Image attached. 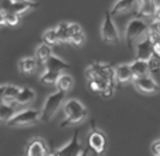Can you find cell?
<instances>
[{
  "mask_svg": "<svg viewBox=\"0 0 160 156\" xmlns=\"http://www.w3.org/2000/svg\"><path fill=\"white\" fill-rule=\"evenodd\" d=\"M64 115H65V119L61 123V128L84 122L88 117V111L81 101L71 98L68 101H65V104H64Z\"/></svg>",
  "mask_w": 160,
  "mask_h": 156,
  "instance_id": "obj_1",
  "label": "cell"
},
{
  "mask_svg": "<svg viewBox=\"0 0 160 156\" xmlns=\"http://www.w3.org/2000/svg\"><path fill=\"white\" fill-rule=\"evenodd\" d=\"M149 33V24L142 17H136L128 23L126 30H125V40L128 45L132 47L136 41H139L142 37H145Z\"/></svg>",
  "mask_w": 160,
  "mask_h": 156,
  "instance_id": "obj_2",
  "label": "cell"
},
{
  "mask_svg": "<svg viewBox=\"0 0 160 156\" xmlns=\"http://www.w3.org/2000/svg\"><path fill=\"white\" fill-rule=\"evenodd\" d=\"M64 99H65V92L61 90L52 92L51 95L47 96L44 105H42L41 111V121L42 122H48L54 118V115L57 114V111L60 109V107L62 105Z\"/></svg>",
  "mask_w": 160,
  "mask_h": 156,
  "instance_id": "obj_3",
  "label": "cell"
},
{
  "mask_svg": "<svg viewBox=\"0 0 160 156\" xmlns=\"http://www.w3.org/2000/svg\"><path fill=\"white\" fill-rule=\"evenodd\" d=\"M85 77L87 80L89 78H105L108 81L115 84V68L111 64H105V63H92L89 64L87 70H85Z\"/></svg>",
  "mask_w": 160,
  "mask_h": 156,
  "instance_id": "obj_4",
  "label": "cell"
},
{
  "mask_svg": "<svg viewBox=\"0 0 160 156\" xmlns=\"http://www.w3.org/2000/svg\"><path fill=\"white\" fill-rule=\"evenodd\" d=\"M41 121V112L36 109H24L17 114L7 122V125L12 128H20V126H30L34 123H38Z\"/></svg>",
  "mask_w": 160,
  "mask_h": 156,
  "instance_id": "obj_5",
  "label": "cell"
},
{
  "mask_svg": "<svg viewBox=\"0 0 160 156\" xmlns=\"http://www.w3.org/2000/svg\"><path fill=\"white\" fill-rule=\"evenodd\" d=\"M113 16L111 14V10H106L103 16L102 27H101V37L108 44H118L119 43V31L116 29V24L113 23Z\"/></svg>",
  "mask_w": 160,
  "mask_h": 156,
  "instance_id": "obj_6",
  "label": "cell"
},
{
  "mask_svg": "<svg viewBox=\"0 0 160 156\" xmlns=\"http://www.w3.org/2000/svg\"><path fill=\"white\" fill-rule=\"evenodd\" d=\"M133 85L139 92L142 94H156L159 92V84L156 82L153 77L150 75H142V77H135L133 78Z\"/></svg>",
  "mask_w": 160,
  "mask_h": 156,
  "instance_id": "obj_7",
  "label": "cell"
},
{
  "mask_svg": "<svg viewBox=\"0 0 160 156\" xmlns=\"http://www.w3.org/2000/svg\"><path fill=\"white\" fill-rule=\"evenodd\" d=\"M88 145L95 153H103L106 149V145H108V139L106 135L97 129L95 123H92V132L89 133V138H88Z\"/></svg>",
  "mask_w": 160,
  "mask_h": 156,
  "instance_id": "obj_8",
  "label": "cell"
},
{
  "mask_svg": "<svg viewBox=\"0 0 160 156\" xmlns=\"http://www.w3.org/2000/svg\"><path fill=\"white\" fill-rule=\"evenodd\" d=\"M113 87H115V84L105 80V78H89L88 80V88L94 92L101 94L105 98H109L113 94Z\"/></svg>",
  "mask_w": 160,
  "mask_h": 156,
  "instance_id": "obj_9",
  "label": "cell"
},
{
  "mask_svg": "<svg viewBox=\"0 0 160 156\" xmlns=\"http://www.w3.org/2000/svg\"><path fill=\"white\" fill-rule=\"evenodd\" d=\"M78 129L74 131V135H72V139H71L68 143H65L62 148L55 150V155H60V156H78L82 153V146H81V142L78 139Z\"/></svg>",
  "mask_w": 160,
  "mask_h": 156,
  "instance_id": "obj_10",
  "label": "cell"
},
{
  "mask_svg": "<svg viewBox=\"0 0 160 156\" xmlns=\"http://www.w3.org/2000/svg\"><path fill=\"white\" fill-rule=\"evenodd\" d=\"M135 51H136V58H140V60L148 61L152 57V54H153V41H152L149 33L145 37H142L139 41H136Z\"/></svg>",
  "mask_w": 160,
  "mask_h": 156,
  "instance_id": "obj_11",
  "label": "cell"
},
{
  "mask_svg": "<svg viewBox=\"0 0 160 156\" xmlns=\"http://www.w3.org/2000/svg\"><path fill=\"white\" fill-rule=\"evenodd\" d=\"M28 156H44L48 153L47 149V143L44 139L41 138H33L27 145V150H26Z\"/></svg>",
  "mask_w": 160,
  "mask_h": 156,
  "instance_id": "obj_12",
  "label": "cell"
},
{
  "mask_svg": "<svg viewBox=\"0 0 160 156\" xmlns=\"http://www.w3.org/2000/svg\"><path fill=\"white\" fill-rule=\"evenodd\" d=\"M133 72L130 64H119L115 67V81L118 84H126L133 81Z\"/></svg>",
  "mask_w": 160,
  "mask_h": 156,
  "instance_id": "obj_13",
  "label": "cell"
},
{
  "mask_svg": "<svg viewBox=\"0 0 160 156\" xmlns=\"http://www.w3.org/2000/svg\"><path fill=\"white\" fill-rule=\"evenodd\" d=\"M138 6H139L138 0H116L115 4L111 9V14L116 16V14H121V13L130 12V10H133Z\"/></svg>",
  "mask_w": 160,
  "mask_h": 156,
  "instance_id": "obj_14",
  "label": "cell"
},
{
  "mask_svg": "<svg viewBox=\"0 0 160 156\" xmlns=\"http://www.w3.org/2000/svg\"><path fill=\"white\" fill-rule=\"evenodd\" d=\"M38 7V2H31V0H23V2H13L10 12L17 13L18 16L27 13L28 10Z\"/></svg>",
  "mask_w": 160,
  "mask_h": 156,
  "instance_id": "obj_15",
  "label": "cell"
},
{
  "mask_svg": "<svg viewBox=\"0 0 160 156\" xmlns=\"http://www.w3.org/2000/svg\"><path fill=\"white\" fill-rule=\"evenodd\" d=\"M70 29H71V43H72L74 45H82L87 41L85 33L79 24L70 23Z\"/></svg>",
  "mask_w": 160,
  "mask_h": 156,
  "instance_id": "obj_16",
  "label": "cell"
},
{
  "mask_svg": "<svg viewBox=\"0 0 160 156\" xmlns=\"http://www.w3.org/2000/svg\"><path fill=\"white\" fill-rule=\"evenodd\" d=\"M44 65H45V70H52V71H58V72H64L68 68V63H65L62 58L55 57V55H51L44 63Z\"/></svg>",
  "mask_w": 160,
  "mask_h": 156,
  "instance_id": "obj_17",
  "label": "cell"
},
{
  "mask_svg": "<svg viewBox=\"0 0 160 156\" xmlns=\"http://www.w3.org/2000/svg\"><path fill=\"white\" fill-rule=\"evenodd\" d=\"M34 99H36V92H34V90L30 87H24V88H21L20 92H18L16 104H18V105H28Z\"/></svg>",
  "mask_w": 160,
  "mask_h": 156,
  "instance_id": "obj_18",
  "label": "cell"
},
{
  "mask_svg": "<svg viewBox=\"0 0 160 156\" xmlns=\"http://www.w3.org/2000/svg\"><path fill=\"white\" fill-rule=\"evenodd\" d=\"M130 68H132L133 77H142V75H148L150 72L148 61L140 60V58H136L135 61H132L130 63Z\"/></svg>",
  "mask_w": 160,
  "mask_h": 156,
  "instance_id": "obj_19",
  "label": "cell"
},
{
  "mask_svg": "<svg viewBox=\"0 0 160 156\" xmlns=\"http://www.w3.org/2000/svg\"><path fill=\"white\" fill-rule=\"evenodd\" d=\"M37 63H38V60L36 57H24L18 61V70L23 74H31L36 71Z\"/></svg>",
  "mask_w": 160,
  "mask_h": 156,
  "instance_id": "obj_20",
  "label": "cell"
},
{
  "mask_svg": "<svg viewBox=\"0 0 160 156\" xmlns=\"http://www.w3.org/2000/svg\"><path fill=\"white\" fill-rule=\"evenodd\" d=\"M157 4L156 0L150 2V3H145V4H139L138 6V14L139 17H154L157 14Z\"/></svg>",
  "mask_w": 160,
  "mask_h": 156,
  "instance_id": "obj_21",
  "label": "cell"
},
{
  "mask_svg": "<svg viewBox=\"0 0 160 156\" xmlns=\"http://www.w3.org/2000/svg\"><path fill=\"white\" fill-rule=\"evenodd\" d=\"M58 90L64 91V92H68V91L72 90L74 87V78L70 74H65V72H61L60 77H58L57 82H55Z\"/></svg>",
  "mask_w": 160,
  "mask_h": 156,
  "instance_id": "obj_22",
  "label": "cell"
},
{
  "mask_svg": "<svg viewBox=\"0 0 160 156\" xmlns=\"http://www.w3.org/2000/svg\"><path fill=\"white\" fill-rule=\"evenodd\" d=\"M51 55H52V45L47 44V43H42V44H40L38 47H37L36 58L40 61V63L44 64L45 61L51 57Z\"/></svg>",
  "mask_w": 160,
  "mask_h": 156,
  "instance_id": "obj_23",
  "label": "cell"
},
{
  "mask_svg": "<svg viewBox=\"0 0 160 156\" xmlns=\"http://www.w3.org/2000/svg\"><path fill=\"white\" fill-rule=\"evenodd\" d=\"M14 108L9 102H2L0 104V123H7L14 117Z\"/></svg>",
  "mask_w": 160,
  "mask_h": 156,
  "instance_id": "obj_24",
  "label": "cell"
},
{
  "mask_svg": "<svg viewBox=\"0 0 160 156\" xmlns=\"http://www.w3.org/2000/svg\"><path fill=\"white\" fill-rule=\"evenodd\" d=\"M57 29V33L60 36V40L62 44L65 43H71V29H70V23H67V21H62V23L57 24L55 26Z\"/></svg>",
  "mask_w": 160,
  "mask_h": 156,
  "instance_id": "obj_25",
  "label": "cell"
},
{
  "mask_svg": "<svg viewBox=\"0 0 160 156\" xmlns=\"http://www.w3.org/2000/svg\"><path fill=\"white\" fill-rule=\"evenodd\" d=\"M42 41L47 43L50 45H58V44H62L60 40V36L57 33V29L52 27V29H48L45 30L44 34H42Z\"/></svg>",
  "mask_w": 160,
  "mask_h": 156,
  "instance_id": "obj_26",
  "label": "cell"
},
{
  "mask_svg": "<svg viewBox=\"0 0 160 156\" xmlns=\"http://www.w3.org/2000/svg\"><path fill=\"white\" fill-rule=\"evenodd\" d=\"M20 90H21V87H17V85H13V84H6V90H4V102H9V104L16 102Z\"/></svg>",
  "mask_w": 160,
  "mask_h": 156,
  "instance_id": "obj_27",
  "label": "cell"
},
{
  "mask_svg": "<svg viewBox=\"0 0 160 156\" xmlns=\"http://www.w3.org/2000/svg\"><path fill=\"white\" fill-rule=\"evenodd\" d=\"M61 72L58 71H52V70H45L44 74L40 77V81L42 82V84H55L58 80V77H60Z\"/></svg>",
  "mask_w": 160,
  "mask_h": 156,
  "instance_id": "obj_28",
  "label": "cell"
},
{
  "mask_svg": "<svg viewBox=\"0 0 160 156\" xmlns=\"http://www.w3.org/2000/svg\"><path fill=\"white\" fill-rule=\"evenodd\" d=\"M149 70L153 74H160V57L156 54H152V57L148 60Z\"/></svg>",
  "mask_w": 160,
  "mask_h": 156,
  "instance_id": "obj_29",
  "label": "cell"
},
{
  "mask_svg": "<svg viewBox=\"0 0 160 156\" xmlns=\"http://www.w3.org/2000/svg\"><path fill=\"white\" fill-rule=\"evenodd\" d=\"M3 16H4V24H7V26H17L18 21H20V16L17 13L7 12Z\"/></svg>",
  "mask_w": 160,
  "mask_h": 156,
  "instance_id": "obj_30",
  "label": "cell"
},
{
  "mask_svg": "<svg viewBox=\"0 0 160 156\" xmlns=\"http://www.w3.org/2000/svg\"><path fill=\"white\" fill-rule=\"evenodd\" d=\"M149 33H153L156 36H160V18H154L150 24H149Z\"/></svg>",
  "mask_w": 160,
  "mask_h": 156,
  "instance_id": "obj_31",
  "label": "cell"
},
{
  "mask_svg": "<svg viewBox=\"0 0 160 156\" xmlns=\"http://www.w3.org/2000/svg\"><path fill=\"white\" fill-rule=\"evenodd\" d=\"M13 4V0H0V13H7L10 12Z\"/></svg>",
  "mask_w": 160,
  "mask_h": 156,
  "instance_id": "obj_32",
  "label": "cell"
},
{
  "mask_svg": "<svg viewBox=\"0 0 160 156\" xmlns=\"http://www.w3.org/2000/svg\"><path fill=\"white\" fill-rule=\"evenodd\" d=\"M150 150L154 156H160V138L153 141V143L150 145Z\"/></svg>",
  "mask_w": 160,
  "mask_h": 156,
  "instance_id": "obj_33",
  "label": "cell"
},
{
  "mask_svg": "<svg viewBox=\"0 0 160 156\" xmlns=\"http://www.w3.org/2000/svg\"><path fill=\"white\" fill-rule=\"evenodd\" d=\"M4 90H6V85H0V104L4 102Z\"/></svg>",
  "mask_w": 160,
  "mask_h": 156,
  "instance_id": "obj_34",
  "label": "cell"
},
{
  "mask_svg": "<svg viewBox=\"0 0 160 156\" xmlns=\"http://www.w3.org/2000/svg\"><path fill=\"white\" fill-rule=\"evenodd\" d=\"M139 4H145V3H150V2H154V0H138Z\"/></svg>",
  "mask_w": 160,
  "mask_h": 156,
  "instance_id": "obj_35",
  "label": "cell"
},
{
  "mask_svg": "<svg viewBox=\"0 0 160 156\" xmlns=\"http://www.w3.org/2000/svg\"><path fill=\"white\" fill-rule=\"evenodd\" d=\"M2 24H4V16H3V13H0V26Z\"/></svg>",
  "mask_w": 160,
  "mask_h": 156,
  "instance_id": "obj_36",
  "label": "cell"
},
{
  "mask_svg": "<svg viewBox=\"0 0 160 156\" xmlns=\"http://www.w3.org/2000/svg\"><path fill=\"white\" fill-rule=\"evenodd\" d=\"M156 17H159V18H160V6L157 7V14H156Z\"/></svg>",
  "mask_w": 160,
  "mask_h": 156,
  "instance_id": "obj_37",
  "label": "cell"
},
{
  "mask_svg": "<svg viewBox=\"0 0 160 156\" xmlns=\"http://www.w3.org/2000/svg\"><path fill=\"white\" fill-rule=\"evenodd\" d=\"M13 2H23V0H13Z\"/></svg>",
  "mask_w": 160,
  "mask_h": 156,
  "instance_id": "obj_38",
  "label": "cell"
}]
</instances>
